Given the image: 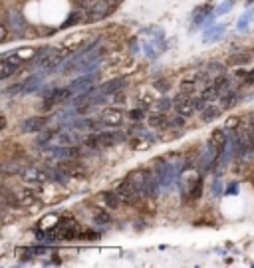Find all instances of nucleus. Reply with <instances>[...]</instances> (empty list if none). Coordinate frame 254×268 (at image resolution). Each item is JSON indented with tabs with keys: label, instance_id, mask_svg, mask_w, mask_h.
<instances>
[{
	"label": "nucleus",
	"instance_id": "58836bf2",
	"mask_svg": "<svg viewBox=\"0 0 254 268\" xmlns=\"http://www.w3.org/2000/svg\"><path fill=\"white\" fill-rule=\"evenodd\" d=\"M244 84H254V70L246 74V78H244Z\"/></svg>",
	"mask_w": 254,
	"mask_h": 268
},
{
	"label": "nucleus",
	"instance_id": "f8f14e48",
	"mask_svg": "<svg viewBox=\"0 0 254 268\" xmlns=\"http://www.w3.org/2000/svg\"><path fill=\"white\" fill-rule=\"evenodd\" d=\"M82 22H87V10H85V8H80V10L70 12L68 20H64L60 28L64 30V28H70V26H76V24H82Z\"/></svg>",
	"mask_w": 254,
	"mask_h": 268
},
{
	"label": "nucleus",
	"instance_id": "473e14b6",
	"mask_svg": "<svg viewBox=\"0 0 254 268\" xmlns=\"http://www.w3.org/2000/svg\"><path fill=\"white\" fill-rule=\"evenodd\" d=\"M127 118H129V119H133V121L145 119V110H141V107H137V110H133V112H129V114H127Z\"/></svg>",
	"mask_w": 254,
	"mask_h": 268
},
{
	"label": "nucleus",
	"instance_id": "c9c22d12",
	"mask_svg": "<svg viewBox=\"0 0 254 268\" xmlns=\"http://www.w3.org/2000/svg\"><path fill=\"white\" fill-rule=\"evenodd\" d=\"M149 145H147V141H143V139H135L133 141V149H147Z\"/></svg>",
	"mask_w": 254,
	"mask_h": 268
},
{
	"label": "nucleus",
	"instance_id": "a19ab883",
	"mask_svg": "<svg viewBox=\"0 0 254 268\" xmlns=\"http://www.w3.org/2000/svg\"><path fill=\"white\" fill-rule=\"evenodd\" d=\"M211 70H221V64H211Z\"/></svg>",
	"mask_w": 254,
	"mask_h": 268
},
{
	"label": "nucleus",
	"instance_id": "423d86ee",
	"mask_svg": "<svg viewBox=\"0 0 254 268\" xmlns=\"http://www.w3.org/2000/svg\"><path fill=\"white\" fill-rule=\"evenodd\" d=\"M123 119H125V114L121 110H117V107H108V110L101 112V123L104 125L117 127L123 123Z\"/></svg>",
	"mask_w": 254,
	"mask_h": 268
},
{
	"label": "nucleus",
	"instance_id": "aec40b11",
	"mask_svg": "<svg viewBox=\"0 0 254 268\" xmlns=\"http://www.w3.org/2000/svg\"><path fill=\"white\" fill-rule=\"evenodd\" d=\"M221 112H223V105H209V107H205L202 110V121H213V119H217L219 116H221Z\"/></svg>",
	"mask_w": 254,
	"mask_h": 268
},
{
	"label": "nucleus",
	"instance_id": "4c0bfd02",
	"mask_svg": "<svg viewBox=\"0 0 254 268\" xmlns=\"http://www.w3.org/2000/svg\"><path fill=\"white\" fill-rule=\"evenodd\" d=\"M236 189H238V185H236V183H230L228 189H226V195H236Z\"/></svg>",
	"mask_w": 254,
	"mask_h": 268
},
{
	"label": "nucleus",
	"instance_id": "ea45409f",
	"mask_svg": "<svg viewBox=\"0 0 254 268\" xmlns=\"http://www.w3.org/2000/svg\"><path fill=\"white\" fill-rule=\"evenodd\" d=\"M165 107H169V101H167V99H163V101L159 103V110H161V112L165 110Z\"/></svg>",
	"mask_w": 254,
	"mask_h": 268
},
{
	"label": "nucleus",
	"instance_id": "37998d69",
	"mask_svg": "<svg viewBox=\"0 0 254 268\" xmlns=\"http://www.w3.org/2000/svg\"><path fill=\"white\" fill-rule=\"evenodd\" d=\"M112 2H113V4H115V2H119V0H112Z\"/></svg>",
	"mask_w": 254,
	"mask_h": 268
},
{
	"label": "nucleus",
	"instance_id": "4be33fe9",
	"mask_svg": "<svg viewBox=\"0 0 254 268\" xmlns=\"http://www.w3.org/2000/svg\"><path fill=\"white\" fill-rule=\"evenodd\" d=\"M93 223H95V225H101V227L112 225V214H110L108 210H101V208H97V210L93 212Z\"/></svg>",
	"mask_w": 254,
	"mask_h": 268
},
{
	"label": "nucleus",
	"instance_id": "f3484780",
	"mask_svg": "<svg viewBox=\"0 0 254 268\" xmlns=\"http://www.w3.org/2000/svg\"><path fill=\"white\" fill-rule=\"evenodd\" d=\"M18 201L22 207H32L34 203H38V195L30 189H22V191H18Z\"/></svg>",
	"mask_w": 254,
	"mask_h": 268
},
{
	"label": "nucleus",
	"instance_id": "bb28decb",
	"mask_svg": "<svg viewBox=\"0 0 254 268\" xmlns=\"http://www.w3.org/2000/svg\"><path fill=\"white\" fill-rule=\"evenodd\" d=\"M202 97H205L207 101H215V99L221 97V91H219V88L215 84H211V86L205 88V91H202Z\"/></svg>",
	"mask_w": 254,
	"mask_h": 268
},
{
	"label": "nucleus",
	"instance_id": "2eb2a0df",
	"mask_svg": "<svg viewBox=\"0 0 254 268\" xmlns=\"http://www.w3.org/2000/svg\"><path fill=\"white\" fill-rule=\"evenodd\" d=\"M125 60H127V52L125 50H113L110 56L106 58V66H123L125 64Z\"/></svg>",
	"mask_w": 254,
	"mask_h": 268
},
{
	"label": "nucleus",
	"instance_id": "cd10ccee",
	"mask_svg": "<svg viewBox=\"0 0 254 268\" xmlns=\"http://www.w3.org/2000/svg\"><path fill=\"white\" fill-rule=\"evenodd\" d=\"M195 88H197V76L195 78H191V80H183L181 84H179V89H181V93H193L195 91Z\"/></svg>",
	"mask_w": 254,
	"mask_h": 268
},
{
	"label": "nucleus",
	"instance_id": "393cba45",
	"mask_svg": "<svg viewBox=\"0 0 254 268\" xmlns=\"http://www.w3.org/2000/svg\"><path fill=\"white\" fill-rule=\"evenodd\" d=\"M22 84H24V89H22V93H32V91H36V89L40 88V76H32V78L24 80Z\"/></svg>",
	"mask_w": 254,
	"mask_h": 268
},
{
	"label": "nucleus",
	"instance_id": "39448f33",
	"mask_svg": "<svg viewBox=\"0 0 254 268\" xmlns=\"http://www.w3.org/2000/svg\"><path fill=\"white\" fill-rule=\"evenodd\" d=\"M46 125H48V118L46 116H32V118L22 121L20 131L22 133H38V131H44Z\"/></svg>",
	"mask_w": 254,
	"mask_h": 268
},
{
	"label": "nucleus",
	"instance_id": "1a4fd4ad",
	"mask_svg": "<svg viewBox=\"0 0 254 268\" xmlns=\"http://www.w3.org/2000/svg\"><path fill=\"white\" fill-rule=\"evenodd\" d=\"M22 177H24V181L34 183V185H44V183H48V181H50L48 173H44V171H40V169H36V167L26 169V171L22 173Z\"/></svg>",
	"mask_w": 254,
	"mask_h": 268
},
{
	"label": "nucleus",
	"instance_id": "7ed1b4c3",
	"mask_svg": "<svg viewBox=\"0 0 254 268\" xmlns=\"http://www.w3.org/2000/svg\"><path fill=\"white\" fill-rule=\"evenodd\" d=\"M115 193L119 195L121 203H127V205H137V203H139V199L143 197V195L139 193V189L129 181V177H127V179H123V181L115 187Z\"/></svg>",
	"mask_w": 254,
	"mask_h": 268
},
{
	"label": "nucleus",
	"instance_id": "5701e85b",
	"mask_svg": "<svg viewBox=\"0 0 254 268\" xmlns=\"http://www.w3.org/2000/svg\"><path fill=\"white\" fill-rule=\"evenodd\" d=\"M250 60V54H242V52H236L232 56L226 60V66H242Z\"/></svg>",
	"mask_w": 254,
	"mask_h": 268
},
{
	"label": "nucleus",
	"instance_id": "c85d7f7f",
	"mask_svg": "<svg viewBox=\"0 0 254 268\" xmlns=\"http://www.w3.org/2000/svg\"><path fill=\"white\" fill-rule=\"evenodd\" d=\"M236 101H238V93H228V95L221 97V105H223V110H228V107H232Z\"/></svg>",
	"mask_w": 254,
	"mask_h": 268
},
{
	"label": "nucleus",
	"instance_id": "2f4dec72",
	"mask_svg": "<svg viewBox=\"0 0 254 268\" xmlns=\"http://www.w3.org/2000/svg\"><path fill=\"white\" fill-rule=\"evenodd\" d=\"M217 88H219V91L223 93V91H226L228 89V78H225V76H219L215 82H213Z\"/></svg>",
	"mask_w": 254,
	"mask_h": 268
},
{
	"label": "nucleus",
	"instance_id": "ddd939ff",
	"mask_svg": "<svg viewBox=\"0 0 254 268\" xmlns=\"http://www.w3.org/2000/svg\"><path fill=\"white\" fill-rule=\"evenodd\" d=\"M147 123H149L151 129H165V127L171 125L169 118H167L163 112H159V114H151V116L147 118Z\"/></svg>",
	"mask_w": 254,
	"mask_h": 268
},
{
	"label": "nucleus",
	"instance_id": "f03ea898",
	"mask_svg": "<svg viewBox=\"0 0 254 268\" xmlns=\"http://www.w3.org/2000/svg\"><path fill=\"white\" fill-rule=\"evenodd\" d=\"M82 8L87 10V22H99L108 18L115 6L112 4V0H93V2L82 0Z\"/></svg>",
	"mask_w": 254,
	"mask_h": 268
},
{
	"label": "nucleus",
	"instance_id": "4468645a",
	"mask_svg": "<svg viewBox=\"0 0 254 268\" xmlns=\"http://www.w3.org/2000/svg\"><path fill=\"white\" fill-rule=\"evenodd\" d=\"M97 80V74H89V76H82V78H78L76 82H72V89L74 91H85V89H89L91 86H93V82Z\"/></svg>",
	"mask_w": 254,
	"mask_h": 268
},
{
	"label": "nucleus",
	"instance_id": "f704fd0d",
	"mask_svg": "<svg viewBox=\"0 0 254 268\" xmlns=\"http://www.w3.org/2000/svg\"><path fill=\"white\" fill-rule=\"evenodd\" d=\"M250 18H252V12H246V14L242 16V20L238 22V30H244V28L248 26V22H250Z\"/></svg>",
	"mask_w": 254,
	"mask_h": 268
},
{
	"label": "nucleus",
	"instance_id": "79ce46f5",
	"mask_svg": "<svg viewBox=\"0 0 254 268\" xmlns=\"http://www.w3.org/2000/svg\"><path fill=\"white\" fill-rule=\"evenodd\" d=\"M252 2H254V0H248V2H246V4H252Z\"/></svg>",
	"mask_w": 254,
	"mask_h": 268
},
{
	"label": "nucleus",
	"instance_id": "9d476101",
	"mask_svg": "<svg viewBox=\"0 0 254 268\" xmlns=\"http://www.w3.org/2000/svg\"><path fill=\"white\" fill-rule=\"evenodd\" d=\"M125 78H115V80H110V82H106L104 86H101L99 89H97V95H113L115 91H119L123 86H125Z\"/></svg>",
	"mask_w": 254,
	"mask_h": 268
},
{
	"label": "nucleus",
	"instance_id": "e433bc0d",
	"mask_svg": "<svg viewBox=\"0 0 254 268\" xmlns=\"http://www.w3.org/2000/svg\"><path fill=\"white\" fill-rule=\"evenodd\" d=\"M155 88H157V89H161V91H167V89H169V84H165V80H161V82H157V84H155Z\"/></svg>",
	"mask_w": 254,
	"mask_h": 268
},
{
	"label": "nucleus",
	"instance_id": "a878e982",
	"mask_svg": "<svg viewBox=\"0 0 254 268\" xmlns=\"http://www.w3.org/2000/svg\"><path fill=\"white\" fill-rule=\"evenodd\" d=\"M211 4H200V6H197L195 10H193V20L195 22H200L202 18H207V14L211 12Z\"/></svg>",
	"mask_w": 254,
	"mask_h": 268
},
{
	"label": "nucleus",
	"instance_id": "b1692460",
	"mask_svg": "<svg viewBox=\"0 0 254 268\" xmlns=\"http://www.w3.org/2000/svg\"><path fill=\"white\" fill-rule=\"evenodd\" d=\"M223 36H225V26H217V28H211L209 32H205V36H202V42L221 40Z\"/></svg>",
	"mask_w": 254,
	"mask_h": 268
},
{
	"label": "nucleus",
	"instance_id": "0eeeda50",
	"mask_svg": "<svg viewBox=\"0 0 254 268\" xmlns=\"http://www.w3.org/2000/svg\"><path fill=\"white\" fill-rule=\"evenodd\" d=\"M117 141V135L112 131H104V133H95L91 137H87V145L89 147H112Z\"/></svg>",
	"mask_w": 254,
	"mask_h": 268
},
{
	"label": "nucleus",
	"instance_id": "20e7f679",
	"mask_svg": "<svg viewBox=\"0 0 254 268\" xmlns=\"http://www.w3.org/2000/svg\"><path fill=\"white\" fill-rule=\"evenodd\" d=\"M72 93H74L72 88H58V89H52V91L46 95V99H44V107H46V110H48V107H54L56 103H62V101L70 99Z\"/></svg>",
	"mask_w": 254,
	"mask_h": 268
},
{
	"label": "nucleus",
	"instance_id": "6e6552de",
	"mask_svg": "<svg viewBox=\"0 0 254 268\" xmlns=\"http://www.w3.org/2000/svg\"><path fill=\"white\" fill-rule=\"evenodd\" d=\"M54 155L58 159H62V161H66V159H78L80 157V147L78 145H70V143L58 145V147H54Z\"/></svg>",
	"mask_w": 254,
	"mask_h": 268
},
{
	"label": "nucleus",
	"instance_id": "a211bd4d",
	"mask_svg": "<svg viewBox=\"0 0 254 268\" xmlns=\"http://www.w3.org/2000/svg\"><path fill=\"white\" fill-rule=\"evenodd\" d=\"M101 199H104V203H106V207L108 208H119V205H121V199H119V195L115 193V191H106L104 195H101Z\"/></svg>",
	"mask_w": 254,
	"mask_h": 268
},
{
	"label": "nucleus",
	"instance_id": "72a5a7b5",
	"mask_svg": "<svg viewBox=\"0 0 254 268\" xmlns=\"http://www.w3.org/2000/svg\"><path fill=\"white\" fill-rule=\"evenodd\" d=\"M232 6H234V0H226L225 4H221V6L217 8V14H225V12L232 10Z\"/></svg>",
	"mask_w": 254,
	"mask_h": 268
},
{
	"label": "nucleus",
	"instance_id": "c756f323",
	"mask_svg": "<svg viewBox=\"0 0 254 268\" xmlns=\"http://www.w3.org/2000/svg\"><path fill=\"white\" fill-rule=\"evenodd\" d=\"M238 125H240V118H238V116H230V118L225 121V129H226V131H236Z\"/></svg>",
	"mask_w": 254,
	"mask_h": 268
},
{
	"label": "nucleus",
	"instance_id": "f257e3e1",
	"mask_svg": "<svg viewBox=\"0 0 254 268\" xmlns=\"http://www.w3.org/2000/svg\"><path fill=\"white\" fill-rule=\"evenodd\" d=\"M72 50L68 48H40V54H38V68H44V70H54L56 66H60L64 62V58L68 56Z\"/></svg>",
	"mask_w": 254,
	"mask_h": 268
},
{
	"label": "nucleus",
	"instance_id": "6ab92c4d",
	"mask_svg": "<svg viewBox=\"0 0 254 268\" xmlns=\"http://www.w3.org/2000/svg\"><path fill=\"white\" fill-rule=\"evenodd\" d=\"M16 56L22 60V62H30L34 58H38V54H40V48H20L14 52Z\"/></svg>",
	"mask_w": 254,
	"mask_h": 268
},
{
	"label": "nucleus",
	"instance_id": "7c9ffc66",
	"mask_svg": "<svg viewBox=\"0 0 254 268\" xmlns=\"http://www.w3.org/2000/svg\"><path fill=\"white\" fill-rule=\"evenodd\" d=\"M200 195H202V179H198V181H197V185L189 191V199H191V201H197Z\"/></svg>",
	"mask_w": 254,
	"mask_h": 268
},
{
	"label": "nucleus",
	"instance_id": "412c9836",
	"mask_svg": "<svg viewBox=\"0 0 254 268\" xmlns=\"http://www.w3.org/2000/svg\"><path fill=\"white\" fill-rule=\"evenodd\" d=\"M87 40V34H76V36H70L66 42H64V48L68 50H80V44H84Z\"/></svg>",
	"mask_w": 254,
	"mask_h": 268
},
{
	"label": "nucleus",
	"instance_id": "9b49d317",
	"mask_svg": "<svg viewBox=\"0 0 254 268\" xmlns=\"http://www.w3.org/2000/svg\"><path fill=\"white\" fill-rule=\"evenodd\" d=\"M225 131H226V129H215V131L211 133V137H209V145L215 147V149L221 151V153H225V147H226V143H228Z\"/></svg>",
	"mask_w": 254,
	"mask_h": 268
},
{
	"label": "nucleus",
	"instance_id": "dca6fc26",
	"mask_svg": "<svg viewBox=\"0 0 254 268\" xmlns=\"http://www.w3.org/2000/svg\"><path fill=\"white\" fill-rule=\"evenodd\" d=\"M20 70V66H16V64H12L10 60H2L0 62V80H8L12 74H16Z\"/></svg>",
	"mask_w": 254,
	"mask_h": 268
}]
</instances>
